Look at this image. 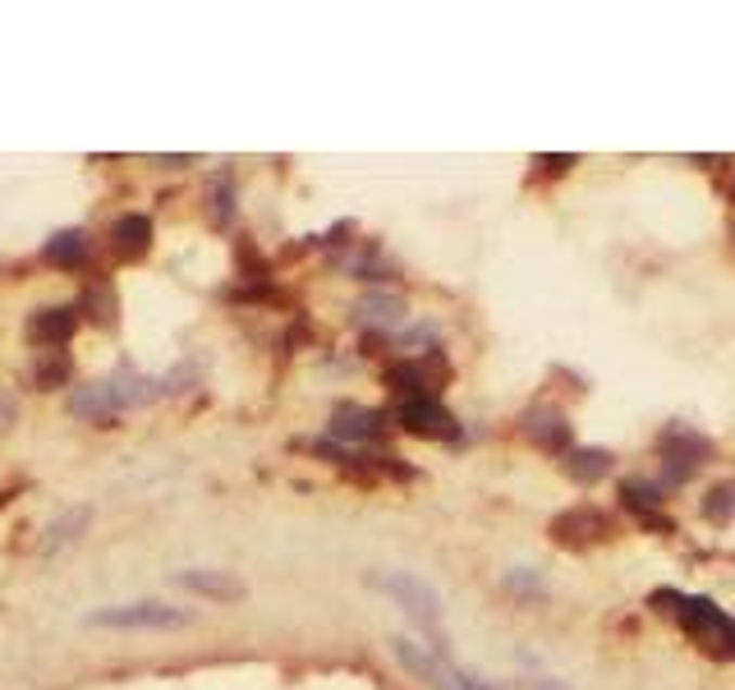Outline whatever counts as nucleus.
Returning <instances> with one entry per match:
<instances>
[{
    "instance_id": "obj_1",
    "label": "nucleus",
    "mask_w": 735,
    "mask_h": 690,
    "mask_svg": "<svg viewBox=\"0 0 735 690\" xmlns=\"http://www.w3.org/2000/svg\"><path fill=\"white\" fill-rule=\"evenodd\" d=\"M162 392H166V382H152V378H139L133 369H120L115 378L74 387L69 414H79V419H111V414H120V410L147 406V400H157Z\"/></svg>"
},
{
    "instance_id": "obj_2",
    "label": "nucleus",
    "mask_w": 735,
    "mask_h": 690,
    "mask_svg": "<svg viewBox=\"0 0 735 690\" xmlns=\"http://www.w3.org/2000/svg\"><path fill=\"white\" fill-rule=\"evenodd\" d=\"M373 585L386 589L391 599L410 612V617L423 626V630H433V644H437V659H451L447 654V636H441V599H437V589L428 580H418V575H373Z\"/></svg>"
},
{
    "instance_id": "obj_3",
    "label": "nucleus",
    "mask_w": 735,
    "mask_h": 690,
    "mask_svg": "<svg viewBox=\"0 0 735 690\" xmlns=\"http://www.w3.org/2000/svg\"><path fill=\"white\" fill-rule=\"evenodd\" d=\"M675 617H681V626L708 649V654L735 659V622L712 599H699V593H694V599H681L675 603Z\"/></svg>"
},
{
    "instance_id": "obj_4",
    "label": "nucleus",
    "mask_w": 735,
    "mask_h": 690,
    "mask_svg": "<svg viewBox=\"0 0 735 690\" xmlns=\"http://www.w3.org/2000/svg\"><path fill=\"white\" fill-rule=\"evenodd\" d=\"M193 622L189 608H170V603H125V608H96L88 612V626H106V630H184Z\"/></svg>"
},
{
    "instance_id": "obj_5",
    "label": "nucleus",
    "mask_w": 735,
    "mask_h": 690,
    "mask_svg": "<svg viewBox=\"0 0 735 690\" xmlns=\"http://www.w3.org/2000/svg\"><path fill=\"white\" fill-rule=\"evenodd\" d=\"M611 534H616L611 515L597 511V507H570V511H560L552 521V539L560 548H589V544L611 539Z\"/></svg>"
},
{
    "instance_id": "obj_6",
    "label": "nucleus",
    "mask_w": 735,
    "mask_h": 690,
    "mask_svg": "<svg viewBox=\"0 0 735 690\" xmlns=\"http://www.w3.org/2000/svg\"><path fill=\"white\" fill-rule=\"evenodd\" d=\"M708 456H712V443H708V437H699L694 429H671V433H662V460H667V474H671V478H689Z\"/></svg>"
},
{
    "instance_id": "obj_7",
    "label": "nucleus",
    "mask_w": 735,
    "mask_h": 690,
    "mask_svg": "<svg viewBox=\"0 0 735 690\" xmlns=\"http://www.w3.org/2000/svg\"><path fill=\"white\" fill-rule=\"evenodd\" d=\"M400 424L418 433V437H455V419L441 400H404L400 406Z\"/></svg>"
},
{
    "instance_id": "obj_8",
    "label": "nucleus",
    "mask_w": 735,
    "mask_h": 690,
    "mask_svg": "<svg viewBox=\"0 0 735 690\" xmlns=\"http://www.w3.org/2000/svg\"><path fill=\"white\" fill-rule=\"evenodd\" d=\"M525 437L538 443L543 451H570V424L556 406H533L525 414Z\"/></svg>"
},
{
    "instance_id": "obj_9",
    "label": "nucleus",
    "mask_w": 735,
    "mask_h": 690,
    "mask_svg": "<svg viewBox=\"0 0 735 690\" xmlns=\"http://www.w3.org/2000/svg\"><path fill=\"white\" fill-rule=\"evenodd\" d=\"M391 649H396V659L410 667L418 681H428L433 690H455V686H451V667L441 663V659H433V654H423L414 640H391Z\"/></svg>"
},
{
    "instance_id": "obj_10",
    "label": "nucleus",
    "mask_w": 735,
    "mask_h": 690,
    "mask_svg": "<svg viewBox=\"0 0 735 690\" xmlns=\"http://www.w3.org/2000/svg\"><path fill=\"white\" fill-rule=\"evenodd\" d=\"M176 585L193 589V593H207V599H244V580L240 575H230V571H180L176 575Z\"/></svg>"
},
{
    "instance_id": "obj_11",
    "label": "nucleus",
    "mask_w": 735,
    "mask_h": 690,
    "mask_svg": "<svg viewBox=\"0 0 735 690\" xmlns=\"http://www.w3.org/2000/svg\"><path fill=\"white\" fill-rule=\"evenodd\" d=\"M404 314H410V304H404L400 295H386V291H373L354 304V318L363 322V328H400Z\"/></svg>"
},
{
    "instance_id": "obj_12",
    "label": "nucleus",
    "mask_w": 735,
    "mask_h": 690,
    "mask_svg": "<svg viewBox=\"0 0 735 690\" xmlns=\"http://www.w3.org/2000/svg\"><path fill=\"white\" fill-rule=\"evenodd\" d=\"M386 382L404 396V400H433V369L423 359H404V363H391L386 369Z\"/></svg>"
},
{
    "instance_id": "obj_13",
    "label": "nucleus",
    "mask_w": 735,
    "mask_h": 690,
    "mask_svg": "<svg viewBox=\"0 0 735 690\" xmlns=\"http://www.w3.org/2000/svg\"><path fill=\"white\" fill-rule=\"evenodd\" d=\"M74 328H79V314L74 309H37L33 314V322H28V336L37 341V345H65L69 336H74Z\"/></svg>"
},
{
    "instance_id": "obj_14",
    "label": "nucleus",
    "mask_w": 735,
    "mask_h": 690,
    "mask_svg": "<svg viewBox=\"0 0 735 690\" xmlns=\"http://www.w3.org/2000/svg\"><path fill=\"white\" fill-rule=\"evenodd\" d=\"M332 433L340 437V443H373V437L382 433V414L363 410V406H340L332 414Z\"/></svg>"
},
{
    "instance_id": "obj_15",
    "label": "nucleus",
    "mask_w": 735,
    "mask_h": 690,
    "mask_svg": "<svg viewBox=\"0 0 735 690\" xmlns=\"http://www.w3.org/2000/svg\"><path fill=\"white\" fill-rule=\"evenodd\" d=\"M566 474L575 478V484H597V478L611 474V451H603V447H575V451H566Z\"/></svg>"
},
{
    "instance_id": "obj_16",
    "label": "nucleus",
    "mask_w": 735,
    "mask_h": 690,
    "mask_svg": "<svg viewBox=\"0 0 735 690\" xmlns=\"http://www.w3.org/2000/svg\"><path fill=\"white\" fill-rule=\"evenodd\" d=\"M42 258L51 267H79L88 258V230H61L42 244Z\"/></svg>"
},
{
    "instance_id": "obj_17",
    "label": "nucleus",
    "mask_w": 735,
    "mask_h": 690,
    "mask_svg": "<svg viewBox=\"0 0 735 690\" xmlns=\"http://www.w3.org/2000/svg\"><path fill=\"white\" fill-rule=\"evenodd\" d=\"M147 240H152V221L147 217H120L115 221V254L120 258H139V254H147Z\"/></svg>"
},
{
    "instance_id": "obj_18",
    "label": "nucleus",
    "mask_w": 735,
    "mask_h": 690,
    "mask_svg": "<svg viewBox=\"0 0 735 690\" xmlns=\"http://www.w3.org/2000/svg\"><path fill=\"white\" fill-rule=\"evenodd\" d=\"M88 521H92V507H69L61 521H55L51 529H47V539H42V548L47 552H55V548H65V544H74L79 534L88 529Z\"/></svg>"
},
{
    "instance_id": "obj_19",
    "label": "nucleus",
    "mask_w": 735,
    "mask_h": 690,
    "mask_svg": "<svg viewBox=\"0 0 735 690\" xmlns=\"http://www.w3.org/2000/svg\"><path fill=\"white\" fill-rule=\"evenodd\" d=\"M704 521H708V525H731V521H735V478H722V484L708 488V497H704Z\"/></svg>"
},
{
    "instance_id": "obj_20",
    "label": "nucleus",
    "mask_w": 735,
    "mask_h": 690,
    "mask_svg": "<svg viewBox=\"0 0 735 690\" xmlns=\"http://www.w3.org/2000/svg\"><path fill=\"white\" fill-rule=\"evenodd\" d=\"M33 378H37V387H42V392H47V387H65V382H69V359H65V350H42Z\"/></svg>"
},
{
    "instance_id": "obj_21",
    "label": "nucleus",
    "mask_w": 735,
    "mask_h": 690,
    "mask_svg": "<svg viewBox=\"0 0 735 690\" xmlns=\"http://www.w3.org/2000/svg\"><path fill=\"white\" fill-rule=\"evenodd\" d=\"M621 497H626L634 511H644V515H653V521H657V502H662V497H657V484H644V478H626Z\"/></svg>"
},
{
    "instance_id": "obj_22",
    "label": "nucleus",
    "mask_w": 735,
    "mask_h": 690,
    "mask_svg": "<svg viewBox=\"0 0 735 690\" xmlns=\"http://www.w3.org/2000/svg\"><path fill=\"white\" fill-rule=\"evenodd\" d=\"M207 199H211V221H217V226H225L230 217H235V189H230V180H225V176L211 180Z\"/></svg>"
},
{
    "instance_id": "obj_23",
    "label": "nucleus",
    "mask_w": 735,
    "mask_h": 690,
    "mask_svg": "<svg viewBox=\"0 0 735 690\" xmlns=\"http://www.w3.org/2000/svg\"><path fill=\"white\" fill-rule=\"evenodd\" d=\"M506 589H515V593H543V580H538L533 571H511V575H506Z\"/></svg>"
},
{
    "instance_id": "obj_24",
    "label": "nucleus",
    "mask_w": 735,
    "mask_h": 690,
    "mask_svg": "<svg viewBox=\"0 0 735 690\" xmlns=\"http://www.w3.org/2000/svg\"><path fill=\"white\" fill-rule=\"evenodd\" d=\"M14 414H18V406H14L10 396H0V429H10V424H14Z\"/></svg>"
},
{
    "instance_id": "obj_25",
    "label": "nucleus",
    "mask_w": 735,
    "mask_h": 690,
    "mask_svg": "<svg viewBox=\"0 0 735 690\" xmlns=\"http://www.w3.org/2000/svg\"><path fill=\"white\" fill-rule=\"evenodd\" d=\"M529 690H570V686H566V681H552V677H538Z\"/></svg>"
}]
</instances>
